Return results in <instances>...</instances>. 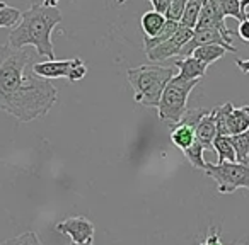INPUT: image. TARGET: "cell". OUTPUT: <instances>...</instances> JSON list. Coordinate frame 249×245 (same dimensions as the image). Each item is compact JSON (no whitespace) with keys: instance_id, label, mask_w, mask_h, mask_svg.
<instances>
[{"instance_id":"14","label":"cell","mask_w":249,"mask_h":245,"mask_svg":"<svg viewBox=\"0 0 249 245\" xmlns=\"http://www.w3.org/2000/svg\"><path fill=\"white\" fill-rule=\"evenodd\" d=\"M227 49L222 48V46H217V45H203V46H198L196 49H195L193 53H191V56L193 58H196L198 62H201L203 65L210 66L212 63H215L217 60H220L222 56L227 55Z\"/></svg>"},{"instance_id":"23","label":"cell","mask_w":249,"mask_h":245,"mask_svg":"<svg viewBox=\"0 0 249 245\" xmlns=\"http://www.w3.org/2000/svg\"><path fill=\"white\" fill-rule=\"evenodd\" d=\"M22 12L12 5L0 2V28H14L21 21Z\"/></svg>"},{"instance_id":"21","label":"cell","mask_w":249,"mask_h":245,"mask_svg":"<svg viewBox=\"0 0 249 245\" xmlns=\"http://www.w3.org/2000/svg\"><path fill=\"white\" fill-rule=\"evenodd\" d=\"M203 152H205L203 145H201L198 140H195L186 150H183L184 157L190 160L191 165H193L195 169H201V170L207 169V162L203 160Z\"/></svg>"},{"instance_id":"25","label":"cell","mask_w":249,"mask_h":245,"mask_svg":"<svg viewBox=\"0 0 249 245\" xmlns=\"http://www.w3.org/2000/svg\"><path fill=\"white\" fill-rule=\"evenodd\" d=\"M208 111H210V109H205V107H198V109H186V113L183 114V117H181L179 123L195 128V126L198 125V121H200L201 117L208 113Z\"/></svg>"},{"instance_id":"5","label":"cell","mask_w":249,"mask_h":245,"mask_svg":"<svg viewBox=\"0 0 249 245\" xmlns=\"http://www.w3.org/2000/svg\"><path fill=\"white\" fill-rule=\"evenodd\" d=\"M205 172L217 182V189L220 194H231L237 189L249 191V163L224 162L218 165L207 163Z\"/></svg>"},{"instance_id":"4","label":"cell","mask_w":249,"mask_h":245,"mask_svg":"<svg viewBox=\"0 0 249 245\" xmlns=\"http://www.w3.org/2000/svg\"><path fill=\"white\" fill-rule=\"evenodd\" d=\"M198 83H200V80H179L173 77L167 82L159 104H157L159 119L176 126L188 109V97H190L191 90Z\"/></svg>"},{"instance_id":"29","label":"cell","mask_w":249,"mask_h":245,"mask_svg":"<svg viewBox=\"0 0 249 245\" xmlns=\"http://www.w3.org/2000/svg\"><path fill=\"white\" fill-rule=\"evenodd\" d=\"M200 245H224V244L220 242V235H218V231H212V233L205 238L203 244H200Z\"/></svg>"},{"instance_id":"17","label":"cell","mask_w":249,"mask_h":245,"mask_svg":"<svg viewBox=\"0 0 249 245\" xmlns=\"http://www.w3.org/2000/svg\"><path fill=\"white\" fill-rule=\"evenodd\" d=\"M212 148L217 152V157H218L217 165L218 163H224V162H237V160H235L234 147H232L229 136H215Z\"/></svg>"},{"instance_id":"35","label":"cell","mask_w":249,"mask_h":245,"mask_svg":"<svg viewBox=\"0 0 249 245\" xmlns=\"http://www.w3.org/2000/svg\"><path fill=\"white\" fill-rule=\"evenodd\" d=\"M201 2H203V4H205V2H210V0H201Z\"/></svg>"},{"instance_id":"9","label":"cell","mask_w":249,"mask_h":245,"mask_svg":"<svg viewBox=\"0 0 249 245\" xmlns=\"http://www.w3.org/2000/svg\"><path fill=\"white\" fill-rule=\"evenodd\" d=\"M56 231L67 235L73 244H92L96 228L92 221L87 220L86 216H72L60 221L56 225Z\"/></svg>"},{"instance_id":"2","label":"cell","mask_w":249,"mask_h":245,"mask_svg":"<svg viewBox=\"0 0 249 245\" xmlns=\"http://www.w3.org/2000/svg\"><path fill=\"white\" fill-rule=\"evenodd\" d=\"M62 22V12L58 7H46L43 4H33L21 14V21L9 34V46L14 49H24L33 46L46 60H55V48L52 43V33Z\"/></svg>"},{"instance_id":"34","label":"cell","mask_w":249,"mask_h":245,"mask_svg":"<svg viewBox=\"0 0 249 245\" xmlns=\"http://www.w3.org/2000/svg\"><path fill=\"white\" fill-rule=\"evenodd\" d=\"M124 2H126V0H118V4H120V5H121V4H124Z\"/></svg>"},{"instance_id":"10","label":"cell","mask_w":249,"mask_h":245,"mask_svg":"<svg viewBox=\"0 0 249 245\" xmlns=\"http://www.w3.org/2000/svg\"><path fill=\"white\" fill-rule=\"evenodd\" d=\"M200 29H217L224 36L231 38L232 33L229 31L227 24H225V17L220 14V9L217 5V0H210V2H205L203 7H201L200 17H198L196 28L193 31H200Z\"/></svg>"},{"instance_id":"12","label":"cell","mask_w":249,"mask_h":245,"mask_svg":"<svg viewBox=\"0 0 249 245\" xmlns=\"http://www.w3.org/2000/svg\"><path fill=\"white\" fill-rule=\"evenodd\" d=\"M249 130V106L232 107L225 119V136H234Z\"/></svg>"},{"instance_id":"15","label":"cell","mask_w":249,"mask_h":245,"mask_svg":"<svg viewBox=\"0 0 249 245\" xmlns=\"http://www.w3.org/2000/svg\"><path fill=\"white\" fill-rule=\"evenodd\" d=\"M166 24V17L162 14L156 11L145 12L140 19V26H142V31L145 34V38H154L160 33V29Z\"/></svg>"},{"instance_id":"20","label":"cell","mask_w":249,"mask_h":245,"mask_svg":"<svg viewBox=\"0 0 249 245\" xmlns=\"http://www.w3.org/2000/svg\"><path fill=\"white\" fill-rule=\"evenodd\" d=\"M229 138L234 147L235 160L239 163H249V130L244 133H239V135L229 136Z\"/></svg>"},{"instance_id":"1","label":"cell","mask_w":249,"mask_h":245,"mask_svg":"<svg viewBox=\"0 0 249 245\" xmlns=\"http://www.w3.org/2000/svg\"><path fill=\"white\" fill-rule=\"evenodd\" d=\"M33 65V53L26 48L0 45V109L21 123L48 114L58 99V90L36 75Z\"/></svg>"},{"instance_id":"16","label":"cell","mask_w":249,"mask_h":245,"mask_svg":"<svg viewBox=\"0 0 249 245\" xmlns=\"http://www.w3.org/2000/svg\"><path fill=\"white\" fill-rule=\"evenodd\" d=\"M195 140H196L195 138V128H191V126H188V125H183V123H178L173 131H171V142H173L174 147H178L181 152L186 150Z\"/></svg>"},{"instance_id":"28","label":"cell","mask_w":249,"mask_h":245,"mask_svg":"<svg viewBox=\"0 0 249 245\" xmlns=\"http://www.w3.org/2000/svg\"><path fill=\"white\" fill-rule=\"evenodd\" d=\"M149 2L152 4L154 11L162 16H166L167 9H169V5H171V0H149Z\"/></svg>"},{"instance_id":"31","label":"cell","mask_w":249,"mask_h":245,"mask_svg":"<svg viewBox=\"0 0 249 245\" xmlns=\"http://www.w3.org/2000/svg\"><path fill=\"white\" fill-rule=\"evenodd\" d=\"M43 5H46V7H56V5H58V0H45Z\"/></svg>"},{"instance_id":"13","label":"cell","mask_w":249,"mask_h":245,"mask_svg":"<svg viewBox=\"0 0 249 245\" xmlns=\"http://www.w3.org/2000/svg\"><path fill=\"white\" fill-rule=\"evenodd\" d=\"M174 66L179 70V73L174 75L179 80H200L205 77L207 68H208L207 65L198 62L193 56H186V58H183V60H178V62L174 63Z\"/></svg>"},{"instance_id":"19","label":"cell","mask_w":249,"mask_h":245,"mask_svg":"<svg viewBox=\"0 0 249 245\" xmlns=\"http://www.w3.org/2000/svg\"><path fill=\"white\" fill-rule=\"evenodd\" d=\"M201 7H203V2H201V0H188L186 7H184V11H183V16H181V19H179V26L188 28V29L196 28Z\"/></svg>"},{"instance_id":"24","label":"cell","mask_w":249,"mask_h":245,"mask_svg":"<svg viewBox=\"0 0 249 245\" xmlns=\"http://www.w3.org/2000/svg\"><path fill=\"white\" fill-rule=\"evenodd\" d=\"M2 245H43V244L35 231H24V233L18 235V237H12L9 240L2 242Z\"/></svg>"},{"instance_id":"8","label":"cell","mask_w":249,"mask_h":245,"mask_svg":"<svg viewBox=\"0 0 249 245\" xmlns=\"http://www.w3.org/2000/svg\"><path fill=\"white\" fill-rule=\"evenodd\" d=\"M191 36H193V29L179 26L173 38H169L167 41L160 43V45L154 46L152 49L145 51L147 58H149L150 62L157 63V62H164V60L171 58V56H174V55H179V51L183 49V46L190 41Z\"/></svg>"},{"instance_id":"32","label":"cell","mask_w":249,"mask_h":245,"mask_svg":"<svg viewBox=\"0 0 249 245\" xmlns=\"http://www.w3.org/2000/svg\"><path fill=\"white\" fill-rule=\"evenodd\" d=\"M248 5H249V0H241V9L244 14H248V12H246V7H248Z\"/></svg>"},{"instance_id":"7","label":"cell","mask_w":249,"mask_h":245,"mask_svg":"<svg viewBox=\"0 0 249 245\" xmlns=\"http://www.w3.org/2000/svg\"><path fill=\"white\" fill-rule=\"evenodd\" d=\"M203 45H217L225 48L229 53H235L237 48L232 45V39L224 36L220 31L217 29H200V31H193V36L191 39L183 46V49L179 51V56L186 58V56H191V53L198 48V46H203Z\"/></svg>"},{"instance_id":"26","label":"cell","mask_w":249,"mask_h":245,"mask_svg":"<svg viewBox=\"0 0 249 245\" xmlns=\"http://www.w3.org/2000/svg\"><path fill=\"white\" fill-rule=\"evenodd\" d=\"M186 4H188V0H171V5H169V9H167V12H166V16H164V17L169 19V21L179 22V19H181V16H183V11H184V7H186Z\"/></svg>"},{"instance_id":"33","label":"cell","mask_w":249,"mask_h":245,"mask_svg":"<svg viewBox=\"0 0 249 245\" xmlns=\"http://www.w3.org/2000/svg\"><path fill=\"white\" fill-rule=\"evenodd\" d=\"M70 245H92V244H73V242H72Z\"/></svg>"},{"instance_id":"11","label":"cell","mask_w":249,"mask_h":245,"mask_svg":"<svg viewBox=\"0 0 249 245\" xmlns=\"http://www.w3.org/2000/svg\"><path fill=\"white\" fill-rule=\"evenodd\" d=\"M217 136V123H215V116L213 111H208L200 121L198 125L195 126V138L203 145V148H212L213 145V140Z\"/></svg>"},{"instance_id":"22","label":"cell","mask_w":249,"mask_h":245,"mask_svg":"<svg viewBox=\"0 0 249 245\" xmlns=\"http://www.w3.org/2000/svg\"><path fill=\"white\" fill-rule=\"evenodd\" d=\"M217 5L224 17H234L237 21L248 17V14H244L241 9V0H217Z\"/></svg>"},{"instance_id":"18","label":"cell","mask_w":249,"mask_h":245,"mask_svg":"<svg viewBox=\"0 0 249 245\" xmlns=\"http://www.w3.org/2000/svg\"><path fill=\"white\" fill-rule=\"evenodd\" d=\"M178 28H179V22L166 19V24H164V28L160 29L159 34L154 36V38H145V39H143V49H145V51H149V49H152L154 46L160 45V43H164V41H167L169 38H173V36L176 34Z\"/></svg>"},{"instance_id":"3","label":"cell","mask_w":249,"mask_h":245,"mask_svg":"<svg viewBox=\"0 0 249 245\" xmlns=\"http://www.w3.org/2000/svg\"><path fill=\"white\" fill-rule=\"evenodd\" d=\"M174 75V68L159 65H142L137 68H128L126 72L128 82L135 92V100L147 107H157L167 82Z\"/></svg>"},{"instance_id":"30","label":"cell","mask_w":249,"mask_h":245,"mask_svg":"<svg viewBox=\"0 0 249 245\" xmlns=\"http://www.w3.org/2000/svg\"><path fill=\"white\" fill-rule=\"evenodd\" d=\"M235 66L242 73H249V60H235Z\"/></svg>"},{"instance_id":"27","label":"cell","mask_w":249,"mask_h":245,"mask_svg":"<svg viewBox=\"0 0 249 245\" xmlns=\"http://www.w3.org/2000/svg\"><path fill=\"white\" fill-rule=\"evenodd\" d=\"M235 34H237L244 43H249V14L246 19L239 21V28H237V31H235Z\"/></svg>"},{"instance_id":"6","label":"cell","mask_w":249,"mask_h":245,"mask_svg":"<svg viewBox=\"0 0 249 245\" xmlns=\"http://www.w3.org/2000/svg\"><path fill=\"white\" fill-rule=\"evenodd\" d=\"M33 72L46 80L67 79L69 82H79L87 75V66L80 58L72 60H46L33 65Z\"/></svg>"}]
</instances>
